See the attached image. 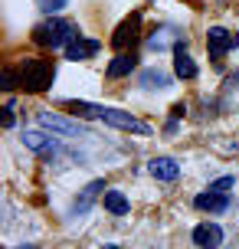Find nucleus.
I'll list each match as a JSON object with an SVG mask.
<instances>
[{
    "mask_svg": "<svg viewBox=\"0 0 239 249\" xmlns=\"http://www.w3.org/2000/svg\"><path fill=\"white\" fill-rule=\"evenodd\" d=\"M190 3H197V0H190Z\"/></svg>",
    "mask_w": 239,
    "mask_h": 249,
    "instance_id": "nucleus-25",
    "label": "nucleus"
},
{
    "mask_svg": "<svg viewBox=\"0 0 239 249\" xmlns=\"http://www.w3.org/2000/svg\"><path fill=\"white\" fill-rule=\"evenodd\" d=\"M76 36H82L79 26L63 20V17H50V20H43V23L33 30V43H36V46H46V50H66Z\"/></svg>",
    "mask_w": 239,
    "mask_h": 249,
    "instance_id": "nucleus-1",
    "label": "nucleus"
},
{
    "mask_svg": "<svg viewBox=\"0 0 239 249\" xmlns=\"http://www.w3.org/2000/svg\"><path fill=\"white\" fill-rule=\"evenodd\" d=\"M138 86L141 89H171V75L161 72V69H144V72L138 75Z\"/></svg>",
    "mask_w": 239,
    "mask_h": 249,
    "instance_id": "nucleus-15",
    "label": "nucleus"
},
{
    "mask_svg": "<svg viewBox=\"0 0 239 249\" xmlns=\"http://www.w3.org/2000/svg\"><path fill=\"white\" fill-rule=\"evenodd\" d=\"M39 124L50 128V131H59V135H69V138H88L85 124L72 122V118H66V115H56V112H39Z\"/></svg>",
    "mask_w": 239,
    "mask_h": 249,
    "instance_id": "nucleus-6",
    "label": "nucleus"
},
{
    "mask_svg": "<svg viewBox=\"0 0 239 249\" xmlns=\"http://www.w3.org/2000/svg\"><path fill=\"white\" fill-rule=\"evenodd\" d=\"M102 203H105V210L115 213V216H125V213L131 210V203H128V197L121 194V190H105Z\"/></svg>",
    "mask_w": 239,
    "mask_h": 249,
    "instance_id": "nucleus-16",
    "label": "nucleus"
},
{
    "mask_svg": "<svg viewBox=\"0 0 239 249\" xmlns=\"http://www.w3.org/2000/svg\"><path fill=\"white\" fill-rule=\"evenodd\" d=\"M138 33H141V13L135 10L131 17H125V20L118 23V30L112 33V46L118 53H128L135 43H138Z\"/></svg>",
    "mask_w": 239,
    "mask_h": 249,
    "instance_id": "nucleus-5",
    "label": "nucleus"
},
{
    "mask_svg": "<svg viewBox=\"0 0 239 249\" xmlns=\"http://www.w3.org/2000/svg\"><path fill=\"white\" fill-rule=\"evenodd\" d=\"M102 190H105V180H92V184H88L85 190H82V197H79L76 203H72V213H85L88 207H92V203L99 200Z\"/></svg>",
    "mask_w": 239,
    "mask_h": 249,
    "instance_id": "nucleus-14",
    "label": "nucleus"
},
{
    "mask_svg": "<svg viewBox=\"0 0 239 249\" xmlns=\"http://www.w3.org/2000/svg\"><path fill=\"white\" fill-rule=\"evenodd\" d=\"M102 50V43L99 39H85V36H76L69 46H66V59H72V62H79V59H88V56H95V53Z\"/></svg>",
    "mask_w": 239,
    "mask_h": 249,
    "instance_id": "nucleus-11",
    "label": "nucleus"
},
{
    "mask_svg": "<svg viewBox=\"0 0 239 249\" xmlns=\"http://www.w3.org/2000/svg\"><path fill=\"white\" fill-rule=\"evenodd\" d=\"M135 66H138V56H135V53H118V56L108 62L105 75H108V79H121V75L135 72Z\"/></svg>",
    "mask_w": 239,
    "mask_h": 249,
    "instance_id": "nucleus-12",
    "label": "nucleus"
},
{
    "mask_svg": "<svg viewBox=\"0 0 239 249\" xmlns=\"http://www.w3.org/2000/svg\"><path fill=\"white\" fill-rule=\"evenodd\" d=\"M184 112H187V105H184V102H177L174 108H171V115H174V122H177V118H184Z\"/></svg>",
    "mask_w": 239,
    "mask_h": 249,
    "instance_id": "nucleus-22",
    "label": "nucleus"
},
{
    "mask_svg": "<svg viewBox=\"0 0 239 249\" xmlns=\"http://www.w3.org/2000/svg\"><path fill=\"white\" fill-rule=\"evenodd\" d=\"M0 89H3V92H13V89H20V69H10V66H3V69H0Z\"/></svg>",
    "mask_w": 239,
    "mask_h": 249,
    "instance_id": "nucleus-17",
    "label": "nucleus"
},
{
    "mask_svg": "<svg viewBox=\"0 0 239 249\" xmlns=\"http://www.w3.org/2000/svg\"><path fill=\"white\" fill-rule=\"evenodd\" d=\"M36 7L43 13H50V17H52V13H59L63 7H69V0H36Z\"/></svg>",
    "mask_w": 239,
    "mask_h": 249,
    "instance_id": "nucleus-18",
    "label": "nucleus"
},
{
    "mask_svg": "<svg viewBox=\"0 0 239 249\" xmlns=\"http://www.w3.org/2000/svg\"><path fill=\"white\" fill-rule=\"evenodd\" d=\"M52 79H56V62L52 59L33 56V59L20 62V89H26V92L39 95V92H46L52 86Z\"/></svg>",
    "mask_w": 239,
    "mask_h": 249,
    "instance_id": "nucleus-2",
    "label": "nucleus"
},
{
    "mask_svg": "<svg viewBox=\"0 0 239 249\" xmlns=\"http://www.w3.org/2000/svg\"><path fill=\"white\" fill-rule=\"evenodd\" d=\"M102 122L112 124V128H121V131H131V135H144V138L154 131L148 122L135 118L131 112H121V108H108V105H105V112H102Z\"/></svg>",
    "mask_w": 239,
    "mask_h": 249,
    "instance_id": "nucleus-4",
    "label": "nucleus"
},
{
    "mask_svg": "<svg viewBox=\"0 0 239 249\" xmlns=\"http://www.w3.org/2000/svg\"><path fill=\"white\" fill-rule=\"evenodd\" d=\"M233 184H236V177L226 174V177H220V180H213L206 190H213V194H229V187H233Z\"/></svg>",
    "mask_w": 239,
    "mask_h": 249,
    "instance_id": "nucleus-19",
    "label": "nucleus"
},
{
    "mask_svg": "<svg viewBox=\"0 0 239 249\" xmlns=\"http://www.w3.org/2000/svg\"><path fill=\"white\" fill-rule=\"evenodd\" d=\"M102 249H121V246H115V243H108V246H102Z\"/></svg>",
    "mask_w": 239,
    "mask_h": 249,
    "instance_id": "nucleus-24",
    "label": "nucleus"
},
{
    "mask_svg": "<svg viewBox=\"0 0 239 249\" xmlns=\"http://www.w3.org/2000/svg\"><path fill=\"white\" fill-rule=\"evenodd\" d=\"M148 171H151L154 180L171 184V180H177V177H180V164H177L174 158H151V161H148Z\"/></svg>",
    "mask_w": 239,
    "mask_h": 249,
    "instance_id": "nucleus-9",
    "label": "nucleus"
},
{
    "mask_svg": "<svg viewBox=\"0 0 239 249\" xmlns=\"http://www.w3.org/2000/svg\"><path fill=\"white\" fill-rule=\"evenodd\" d=\"M229 203H233L229 194H213V190L193 197V207H197V210H206V213H223V210H229Z\"/></svg>",
    "mask_w": 239,
    "mask_h": 249,
    "instance_id": "nucleus-10",
    "label": "nucleus"
},
{
    "mask_svg": "<svg viewBox=\"0 0 239 249\" xmlns=\"http://www.w3.org/2000/svg\"><path fill=\"white\" fill-rule=\"evenodd\" d=\"M174 72H177V79H197L200 75L197 62L190 59V53H187V39L174 43Z\"/></svg>",
    "mask_w": 239,
    "mask_h": 249,
    "instance_id": "nucleus-7",
    "label": "nucleus"
},
{
    "mask_svg": "<svg viewBox=\"0 0 239 249\" xmlns=\"http://www.w3.org/2000/svg\"><path fill=\"white\" fill-rule=\"evenodd\" d=\"M239 46V33H229L223 26H210V33H206V50H210V59L213 66H223V56L229 50H236Z\"/></svg>",
    "mask_w": 239,
    "mask_h": 249,
    "instance_id": "nucleus-3",
    "label": "nucleus"
},
{
    "mask_svg": "<svg viewBox=\"0 0 239 249\" xmlns=\"http://www.w3.org/2000/svg\"><path fill=\"white\" fill-rule=\"evenodd\" d=\"M23 148H30L33 154H52L56 151V141L50 135H43V131H23Z\"/></svg>",
    "mask_w": 239,
    "mask_h": 249,
    "instance_id": "nucleus-13",
    "label": "nucleus"
},
{
    "mask_svg": "<svg viewBox=\"0 0 239 249\" xmlns=\"http://www.w3.org/2000/svg\"><path fill=\"white\" fill-rule=\"evenodd\" d=\"M3 128H13V99H7L3 105Z\"/></svg>",
    "mask_w": 239,
    "mask_h": 249,
    "instance_id": "nucleus-21",
    "label": "nucleus"
},
{
    "mask_svg": "<svg viewBox=\"0 0 239 249\" xmlns=\"http://www.w3.org/2000/svg\"><path fill=\"white\" fill-rule=\"evenodd\" d=\"M226 89H239V75H229V79H226Z\"/></svg>",
    "mask_w": 239,
    "mask_h": 249,
    "instance_id": "nucleus-23",
    "label": "nucleus"
},
{
    "mask_svg": "<svg viewBox=\"0 0 239 249\" xmlns=\"http://www.w3.org/2000/svg\"><path fill=\"white\" fill-rule=\"evenodd\" d=\"M164 33H167V30H154V36L148 39L151 50H164V46H167V36H164Z\"/></svg>",
    "mask_w": 239,
    "mask_h": 249,
    "instance_id": "nucleus-20",
    "label": "nucleus"
},
{
    "mask_svg": "<svg viewBox=\"0 0 239 249\" xmlns=\"http://www.w3.org/2000/svg\"><path fill=\"white\" fill-rule=\"evenodd\" d=\"M193 243H197L200 249H220V246H223V226H220V223L193 226Z\"/></svg>",
    "mask_w": 239,
    "mask_h": 249,
    "instance_id": "nucleus-8",
    "label": "nucleus"
}]
</instances>
